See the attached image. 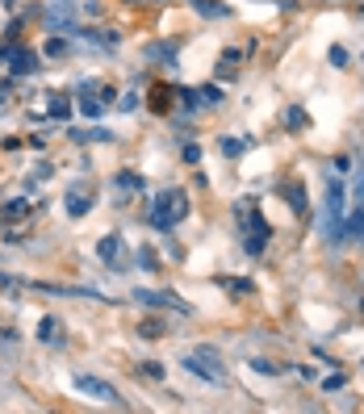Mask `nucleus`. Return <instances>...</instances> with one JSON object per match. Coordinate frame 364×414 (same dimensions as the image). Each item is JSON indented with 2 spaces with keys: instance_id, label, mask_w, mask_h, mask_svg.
<instances>
[{
  "instance_id": "obj_1",
  "label": "nucleus",
  "mask_w": 364,
  "mask_h": 414,
  "mask_svg": "<svg viewBox=\"0 0 364 414\" xmlns=\"http://www.w3.org/2000/svg\"><path fill=\"white\" fill-rule=\"evenodd\" d=\"M344 209H348V188L340 176L327 172V205H323V222H319L323 239H335V243L344 239Z\"/></svg>"
},
{
  "instance_id": "obj_2",
  "label": "nucleus",
  "mask_w": 364,
  "mask_h": 414,
  "mask_svg": "<svg viewBox=\"0 0 364 414\" xmlns=\"http://www.w3.org/2000/svg\"><path fill=\"white\" fill-rule=\"evenodd\" d=\"M180 369L193 373V377H201V381H210V385H226V381H231V369H226V360H222L214 348H193V352H184V356H180Z\"/></svg>"
},
{
  "instance_id": "obj_3",
  "label": "nucleus",
  "mask_w": 364,
  "mask_h": 414,
  "mask_svg": "<svg viewBox=\"0 0 364 414\" xmlns=\"http://www.w3.org/2000/svg\"><path fill=\"white\" fill-rule=\"evenodd\" d=\"M189 218V197L180 193V188H168V193H159L155 201H151V222H155V230H172V226H180Z\"/></svg>"
},
{
  "instance_id": "obj_4",
  "label": "nucleus",
  "mask_w": 364,
  "mask_h": 414,
  "mask_svg": "<svg viewBox=\"0 0 364 414\" xmlns=\"http://www.w3.org/2000/svg\"><path fill=\"white\" fill-rule=\"evenodd\" d=\"M75 390H80V394H88V398H96V402H105V406H126V402H122V394H117L109 381L92 377V373H80V377H75Z\"/></svg>"
},
{
  "instance_id": "obj_5",
  "label": "nucleus",
  "mask_w": 364,
  "mask_h": 414,
  "mask_svg": "<svg viewBox=\"0 0 364 414\" xmlns=\"http://www.w3.org/2000/svg\"><path fill=\"white\" fill-rule=\"evenodd\" d=\"M96 260H101L105 268H113V272H122V268L130 264V251H126V243H122V235H105V239L96 243Z\"/></svg>"
},
{
  "instance_id": "obj_6",
  "label": "nucleus",
  "mask_w": 364,
  "mask_h": 414,
  "mask_svg": "<svg viewBox=\"0 0 364 414\" xmlns=\"http://www.w3.org/2000/svg\"><path fill=\"white\" fill-rule=\"evenodd\" d=\"M138 306H159V310H180V314H189V306L176 297V293H151V289H134L130 293Z\"/></svg>"
},
{
  "instance_id": "obj_7",
  "label": "nucleus",
  "mask_w": 364,
  "mask_h": 414,
  "mask_svg": "<svg viewBox=\"0 0 364 414\" xmlns=\"http://www.w3.org/2000/svg\"><path fill=\"white\" fill-rule=\"evenodd\" d=\"M71 8H75V0H54V4L46 8V25H50V29H75V25H71Z\"/></svg>"
},
{
  "instance_id": "obj_8",
  "label": "nucleus",
  "mask_w": 364,
  "mask_h": 414,
  "mask_svg": "<svg viewBox=\"0 0 364 414\" xmlns=\"http://www.w3.org/2000/svg\"><path fill=\"white\" fill-rule=\"evenodd\" d=\"M63 209H67L71 218H84V214H88V197H84V193H71V197L63 201Z\"/></svg>"
},
{
  "instance_id": "obj_9",
  "label": "nucleus",
  "mask_w": 364,
  "mask_h": 414,
  "mask_svg": "<svg viewBox=\"0 0 364 414\" xmlns=\"http://www.w3.org/2000/svg\"><path fill=\"white\" fill-rule=\"evenodd\" d=\"M80 109H84V117H101V113L109 109V101H101V96H84Z\"/></svg>"
},
{
  "instance_id": "obj_10",
  "label": "nucleus",
  "mask_w": 364,
  "mask_h": 414,
  "mask_svg": "<svg viewBox=\"0 0 364 414\" xmlns=\"http://www.w3.org/2000/svg\"><path fill=\"white\" fill-rule=\"evenodd\" d=\"M344 230H348V239H356V243H364V214L356 209L348 222H344Z\"/></svg>"
},
{
  "instance_id": "obj_11",
  "label": "nucleus",
  "mask_w": 364,
  "mask_h": 414,
  "mask_svg": "<svg viewBox=\"0 0 364 414\" xmlns=\"http://www.w3.org/2000/svg\"><path fill=\"white\" fill-rule=\"evenodd\" d=\"M193 96H197V105H218V101H222V88L205 84V88H201V92H193Z\"/></svg>"
},
{
  "instance_id": "obj_12",
  "label": "nucleus",
  "mask_w": 364,
  "mask_h": 414,
  "mask_svg": "<svg viewBox=\"0 0 364 414\" xmlns=\"http://www.w3.org/2000/svg\"><path fill=\"white\" fill-rule=\"evenodd\" d=\"M193 8L205 17H226V4H214V0H193Z\"/></svg>"
},
{
  "instance_id": "obj_13",
  "label": "nucleus",
  "mask_w": 364,
  "mask_h": 414,
  "mask_svg": "<svg viewBox=\"0 0 364 414\" xmlns=\"http://www.w3.org/2000/svg\"><path fill=\"white\" fill-rule=\"evenodd\" d=\"M138 268H147V272H155V268H159V256H155L151 247H138Z\"/></svg>"
},
{
  "instance_id": "obj_14",
  "label": "nucleus",
  "mask_w": 364,
  "mask_h": 414,
  "mask_svg": "<svg viewBox=\"0 0 364 414\" xmlns=\"http://www.w3.org/2000/svg\"><path fill=\"white\" fill-rule=\"evenodd\" d=\"M243 151H247L243 138H222V155H243Z\"/></svg>"
},
{
  "instance_id": "obj_15",
  "label": "nucleus",
  "mask_w": 364,
  "mask_h": 414,
  "mask_svg": "<svg viewBox=\"0 0 364 414\" xmlns=\"http://www.w3.org/2000/svg\"><path fill=\"white\" fill-rule=\"evenodd\" d=\"M117 188H134V193H138V188H143V176H134V172H122V176H117Z\"/></svg>"
},
{
  "instance_id": "obj_16",
  "label": "nucleus",
  "mask_w": 364,
  "mask_h": 414,
  "mask_svg": "<svg viewBox=\"0 0 364 414\" xmlns=\"http://www.w3.org/2000/svg\"><path fill=\"white\" fill-rule=\"evenodd\" d=\"M38 339H42V343H54V318H42V323H38Z\"/></svg>"
},
{
  "instance_id": "obj_17",
  "label": "nucleus",
  "mask_w": 364,
  "mask_h": 414,
  "mask_svg": "<svg viewBox=\"0 0 364 414\" xmlns=\"http://www.w3.org/2000/svg\"><path fill=\"white\" fill-rule=\"evenodd\" d=\"M327 59H331V67H348V50H344V46H331Z\"/></svg>"
},
{
  "instance_id": "obj_18",
  "label": "nucleus",
  "mask_w": 364,
  "mask_h": 414,
  "mask_svg": "<svg viewBox=\"0 0 364 414\" xmlns=\"http://www.w3.org/2000/svg\"><path fill=\"white\" fill-rule=\"evenodd\" d=\"M285 121H289L293 130H298V126H310V117H306V109H289V113H285Z\"/></svg>"
},
{
  "instance_id": "obj_19",
  "label": "nucleus",
  "mask_w": 364,
  "mask_h": 414,
  "mask_svg": "<svg viewBox=\"0 0 364 414\" xmlns=\"http://www.w3.org/2000/svg\"><path fill=\"white\" fill-rule=\"evenodd\" d=\"M67 113H71V105H67L63 96H54V101H50V117H67Z\"/></svg>"
},
{
  "instance_id": "obj_20",
  "label": "nucleus",
  "mask_w": 364,
  "mask_h": 414,
  "mask_svg": "<svg viewBox=\"0 0 364 414\" xmlns=\"http://www.w3.org/2000/svg\"><path fill=\"white\" fill-rule=\"evenodd\" d=\"M327 172H331V176H340V180H344V176H348V172H352V159H335V163H331V168H327Z\"/></svg>"
},
{
  "instance_id": "obj_21",
  "label": "nucleus",
  "mask_w": 364,
  "mask_h": 414,
  "mask_svg": "<svg viewBox=\"0 0 364 414\" xmlns=\"http://www.w3.org/2000/svg\"><path fill=\"white\" fill-rule=\"evenodd\" d=\"M323 390H327V394L344 390V373H331V377H323Z\"/></svg>"
},
{
  "instance_id": "obj_22",
  "label": "nucleus",
  "mask_w": 364,
  "mask_h": 414,
  "mask_svg": "<svg viewBox=\"0 0 364 414\" xmlns=\"http://www.w3.org/2000/svg\"><path fill=\"white\" fill-rule=\"evenodd\" d=\"M63 50H67V42H63V38H50V42H46V54H50V59H59Z\"/></svg>"
},
{
  "instance_id": "obj_23",
  "label": "nucleus",
  "mask_w": 364,
  "mask_h": 414,
  "mask_svg": "<svg viewBox=\"0 0 364 414\" xmlns=\"http://www.w3.org/2000/svg\"><path fill=\"white\" fill-rule=\"evenodd\" d=\"M138 331H143V335H147V339H159V335H163V327H159V323H155V318H151V323H143V327H138Z\"/></svg>"
},
{
  "instance_id": "obj_24",
  "label": "nucleus",
  "mask_w": 364,
  "mask_h": 414,
  "mask_svg": "<svg viewBox=\"0 0 364 414\" xmlns=\"http://www.w3.org/2000/svg\"><path fill=\"white\" fill-rule=\"evenodd\" d=\"M184 163H201V147H197V142L184 147Z\"/></svg>"
},
{
  "instance_id": "obj_25",
  "label": "nucleus",
  "mask_w": 364,
  "mask_h": 414,
  "mask_svg": "<svg viewBox=\"0 0 364 414\" xmlns=\"http://www.w3.org/2000/svg\"><path fill=\"white\" fill-rule=\"evenodd\" d=\"M252 369H256V373H268V377H277V373H281V369H277V364H268V360H252Z\"/></svg>"
},
{
  "instance_id": "obj_26",
  "label": "nucleus",
  "mask_w": 364,
  "mask_h": 414,
  "mask_svg": "<svg viewBox=\"0 0 364 414\" xmlns=\"http://www.w3.org/2000/svg\"><path fill=\"white\" fill-rule=\"evenodd\" d=\"M289 205H293V209H306V193H302V188H293V193H289Z\"/></svg>"
},
{
  "instance_id": "obj_27",
  "label": "nucleus",
  "mask_w": 364,
  "mask_h": 414,
  "mask_svg": "<svg viewBox=\"0 0 364 414\" xmlns=\"http://www.w3.org/2000/svg\"><path fill=\"white\" fill-rule=\"evenodd\" d=\"M4 101H8V88H4V84H0V105H4Z\"/></svg>"
}]
</instances>
